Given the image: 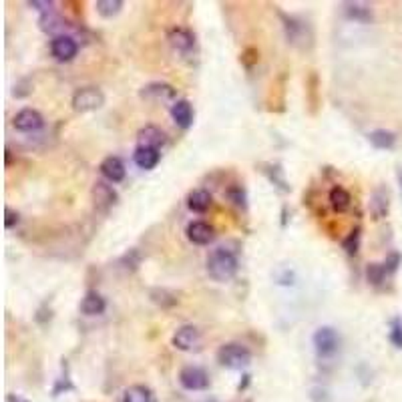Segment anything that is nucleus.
I'll use <instances>...</instances> for the list:
<instances>
[{"instance_id": "1", "label": "nucleus", "mask_w": 402, "mask_h": 402, "mask_svg": "<svg viewBox=\"0 0 402 402\" xmlns=\"http://www.w3.org/2000/svg\"><path fill=\"white\" fill-rule=\"evenodd\" d=\"M206 268L213 282H230L240 270V260L234 249L221 246L209 254Z\"/></svg>"}, {"instance_id": "2", "label": "nucleus", "mask_w": 402, "mask_h": 402, "mask_svg": "<svg viewBox=\"0 0 402 402\" xmlns=\"http://www.w3.org/2000/svg\"><path fill=\"white\" fill-rule=\"evenodd\" d=\"M280 18H282L285 39H288V42H290L292 47L302 49V51L312 49V45H314V32H312V26L308 25L304 18L284 13H280Z\"/></svg>"}, {"instance_id": "3", "label": "nucleus", "mask_w": 402, "mask_h": 402, "mask_svg": "<svg viewBox=\"0 0 402 402\" xmlns=\"http://www.w3.org/2000/svg\"><path fill=\"white\" fill-rule=\"evenodd\" d=\"M218 362L227 370H244L252 364V352L240 342H227L218 350Z\"/></svg>"}, {"instance_id": "4", "label": "nucleus", "mask_w": 402, "mask_h": 402, "mask_svg": "<svg viewBox=\"0 0 402 402\" xmlns=\"http://www.w3.org/2000/svg\"><path fill=\"white\" fill-rule=\"evenodd\" d=\"M312 344H314V350L318 354V358H330L340 348V334L332 326H320L312 334Z\"/></svg>"}, {"instance_id": "5", "label": "nucleus", "mask_w": 402, "mask_h": 402, "mask_svg": "<svg viewBox=\"0 0 402 402\" xmlns=\"http://www.w3.org/2000/svg\"><path fill=\"white\" fill-rule=\"evenodd\" d=\"M71 105L77 113H91L105 105V93L99 87H81L73 93Z\"/></svg>"}, {"instance_id": "6", "label": "nucleus", "mask_w": 402, "mask_h": 402, "mask_svg": "<svg viewBox=\"0 0 402 402\" xmlns=\"http://www.w3.org/2000/svg\"><path fill=\"white\" fill-rule=\"evenodd\" d=\"M179 384L185 390H191V392H199V390L209 389V374L201 368V366H183L179 370Z\"/></svg>"}, {"instance_id": "7", "label": "nucleus", "mask_w": 402, "mask_h": 402, "mask_svg": "<svg viewBox=\"0 0 402 402\" xmlns=\"http://www.w3.org/2000/svg\"><path fill=\"white\" fill-rule=\"evenodd\" d=\"M14 129L20 131V133H37L45 127V117L40 115L37 109L32 107H25L20 109L13 119Z\"/></svg>"}, {"instance_id": "8", "label": "nucleus", "mask_w": 402, "mask_h": 402, "mask_svg": "<svg viewBox=\"0 0 402 402\" xmlns=\"http://www.w3.org/2000/svg\"><path fill=\"white\" fill-rule=\"evenodd\" d=\"M49 49H51V54L57 61L69 63V61H73L78 54V42L73 37H69V35H57L51 40Z\"/></svg>"}, {"instance_id": "9", "label": "nucleus", "mask_w": 402, "mask_h": 402, "mask_svg": "<svg viewBox=\"0 0 402 402\" xmlns=\"http://www.w3.org/2000/svg\"><path fill=\"white\" fill-rule=\"evenodd\" d=\"M199 340H201L199 330H197L194 324H185L175 330V334L171 338V344H173V348H177V350L189 352L194 350L195 346L199 344Z\"/></svg>"}, {"instance_id": "10", "label": "nucleus", "mask_w": 402, "mask_h": 402, "mask_svg": "<svg viewBox=\"0 0 402 402\" xmlns=\"http://www.w3.org/2000/svg\"><path fill=\"white\" fill-rule=\"evenodd\" d=\"M187 240L195 246H209L215 240V230L208 221H191L187 225Z\"/></svg>"}, {"instance_id": "11", "label": "nucleus", "mask_w": 402, "mask_h": 402, "mask_svg": "<svg viewBox=\"0 0 402 402\" xmlns=\"http://www.w3.org/2000/svg\"><path fill=\"white\" fill-rule=\"evenodd\" d=\"M169 45L182 54H189L195 49V35L189 28H183V26H175L171 28L167 35Z\"/></svg>"}, {"instance_id": "12", "label": "nucleus", "mask_w": 402, "mask_h": 402, "mask_svg": "<svg viewBox=\"0 0 402 402\" xmlns=\"http://www.w3.org/2000/svg\"><path fill=\"white\" fill-rule=\"evenodd\" d=\"M93 201H95L97 209H101V211H109L113 206H117L119 195H117V191L109 185V183L97 182L95 185H93Z\"/></svg>"}, {"instance_id": "13", "label": "nucleus", "mask_w": 402, "mask_h": 402, "mask_svg": "<svg viewBox=\"0 0 402 402\" xmlns=\"http://www.w3.org/2000/svg\"><path fill=\"white\" fill-rule=\"evenodd\" d=\"M99 171H101V175H103L109 183H121L125 179V175H127L125 163H123V159L117 155L105 157L103 161H101V165H99Z\"/></svg>"}, {"instance_id": "14", "label": "nucleus", "mask_w": 402, "mask_h": 402, "mask_svg": "<svg viewBox=\"0 0 402 402\" xmlns=\"http://www.w3.org/2000/svg\"><path fill=\"white\" fill-rule=\"evenodd\" d=\"M143 99L149 101H177V89L169 83H149L141 89Z\"/></svg>"}, {"instance_id": "15", "label": "nucleus", "mask_w": 402, "mask_h": 402, "mask_svg": "<svg viewBox=\"0 0 402 402\" xmlns=\"http://www.w3.org/2000/svg\"><path fill=\"white\" fill-rule=\"evenodd\" d=\"M171 119L177 127L182 129H189L194 125L195 111L194 105L189 103L187 99H177L175 103L171 105Z\"/></svg>"}, {"instance_id": "16", "label": "nucleus", "mask_w": 402, "mask_h": 402, "mask_svg": "<svg viewBox=\"0 0 402 402\" xmlns=\"http://www.w3.org/2000/svg\"><path fill=\"white\" fill-rule=\"evenodd\" d=\"M342 11L346 14V18L354 20V23L370 25L374 20L372 6L368 2H342Z\"/></svg>"}, {"instance_id": "17", "label": "nucleus", "mask_w": 402, "mask_h": 402, "mask_svg": "<svg viewBox=\"0 0 402 402\" xmlns=\"http://www.w3.org/2000/svg\"><path fill=\"white\" fill-rule=\"evenodd\" d=\"M133 161L143 171H151L159 165L161 153H159V149H153V147H137L133 153Z\"/></svg>"}, {"instance_id": "18", "label": "nucleus", "mask_w": 402, "mask_h": 402, "mask_svg": "<svg viewBox=\"0 0 402 402\" xmlns=\"http://www.w3.org/2000/svg\"><path fill=\"white\" fill-rule=\"evenodd\" d=\"M105 310H107V300L97 290H89L81 300V312L85 316H101Z\"/></svg>"}, {"instance_id": "19", "label": "nucleus", "mask_w": 402, "mask_h": 402, "mask_svg": "<svg viewBox=\"0 0 402 402\" xmlns=\"http://www.w3.org/2000/svg\"><path fill=\"white\" fill-rule=\"evenodd\" d=\"M390 197L384 187H378L374 194L370 195V215L374 220H384L389 215Z\"/></svg>"}, {"instance_id": "20", "label": "nucleus", "mask_w": 402, "mask_h": 402, "mask_svg": "<svg viewBox=\"0 0 402 402\" xmlns=\"http://www.w3.org/2000/svg\"><path fill=\"white\" fill-rule=\"evenodd\" d=\"M137 141H139V147H153V149H159L163 143H165V133L155 127V125H145L143 129H139L137 133Z\"/></svg>"}, {"instance_id": "21", "label": "nucleus", "mask_w": 402, "mask_h": 402, "mask_svg": "<svg viewBox=\"0 0 402 402\" xmlns=\"http://www.w3.org/2000/svg\"><path fill=\"white\" fill-rule=\"evenodd\" d=\"M328 201H330V206L334 211L338 213H342V211H346V209H350L352 206V195L348 189H344V187H332L330 189V194H328Z\"/></svg>"}, {"instance_id": "22", "label": "nucleus", "mask_w": 402, "mask_h": 402, "mask_svg": "<svg viewBox=\"0 0 402 402\" xmlns=\"http://www.w3.org/2000/svg\"><path fill=\"white\" fill-rule=\"evenodd\" d=\"M187 208L194 213H206L211 208V194L208 189H194L187 195Z\"/></svg>"}, {"instance_id": "23", "label": "nucleus", "mask_w": 402, "mask_h": 402, "mask_svg": "<svg viewBox=\"0 0 402 402\" xmlns=\"http://www.w3.org/2000/svg\"><path fill=\"white\" fill-rule=\"evenodd\" d=\"M368 141L380 151H386V149H392L396 145V135L389 129H374L368 133Z\"/></svg>"}, {"instance_id": "24", "label": "nucleus", "mask_w": 402, "mask_h": 402, "mask_svg": "<svg viewBox=\"0 0 402 402\" xmlns=\"http://www.w3.org/2000/svg\"><path fill=\"white\" fill-rule=\"evenodd\" d=\"M123 402H157L153 390L143 384H133L123 392Z\"/></svg>"}, {"instance_id": "25", "label": "nucleus", "mask_w": 402, "mask_h": 402, "mask_svg": "<svg viewBox=\"0 0 402 402\" xmlns=\"http://www.w3.org/2000/svg\"><path fill=\"white\" fill-rule=\"evenodd\" d=\"M123 6H125L123 0H97V2H95L97 13L101 14L103 18H113V16H117V14L123 11Z\"/></svg>"}, {"instance_id": "26", "label": "nucleus", "mask_w": 402, "mask_h": 402, "mask_svg": "<svg viewBox=\"0 0 402 402\" xmlns=\"http://www.w3.org/2000/svg\"><path fill=\"white\" fill-rule=\"evenodd\" d=\"M151 300L155 302L157 306H161L163 310H167V308H171V306L177 304V296H175L173 292L165 290V288H155V290H151Z\"/></svg>"}, {"instance_id": "27", "label": "nucleus", "mask_w": 402, "mask_h": 402, "mask_svg": "<svg viewBox=\"0 0 402 402\" xmlns=\"http://www.w3.org/2000/svg\"><path fill=\"white\" fill-rule=\"evenodd\" d=\"M389 276L390 273L386 272L384 264H368V268H366V280L372 285H382Z\"/></svg>"}, {"instance_id": "28", "label": "nucleus", "mask_w": 402, "mask_h": 402, "mask_svg": "<svg viewBox=\"0 0 402 402\" xmlns=\"http://www.w3.org/2000/svg\"><path fill=\"white\" fill-rule=\"evenodd\" d=\"M268 169H264V173L268 175V179L280 189V191H290V185L285 182L284 177V169L280 167V165H266Z\"/></svg>"}, {"instance_id": "29", "label": "nucleus", "mask_w": 402, "mask_h": 402, "mask_svg": "<svg viewBox=\"0 0 402 402\" xmlns=\"http://www.w3.org/2000/svg\"><path fill=\"white\" fill-rule=\"evenodd\" d=\"M63 26H65V20L59 16V14H54V11L47 14H40V28L45 30V32H57V30H63Z\"/></svg>"}, {"instance_id": "30", "label": "nucleus", "mask_w": 402, "mask_h": 402, "mask_svg": "<svg viewBox=\"0 0 402 402\" xmlns=\"http://www.w3.org/2000/svg\"><path fill=\"white\" fill-rule=\"evenodd\" d=\"M119 266H121L125 272H129V273L135 272V270L141 266V254H139V249H135V247L129 249V252H127V254L119 260Z\"/></svg>"}, {"instance_id": "31", "label": "nucleus", "mask_w": 402, "mask_h": 402, "mask_svg": "<svg viewBox=\"0 0 402 402\" xmlns=\"http://www.w3.org/2000/svg\"><path fill=\"white\" fill-rule=\"evenodd\" d=\"M225 195H227V199H230L234 206H237V208H246L247 206L246 189H244L242 185H237V183L230 185V187H227V191H225Z\"/></svg>"}, {"instance_id": "32", "label": "nucleus", "mask_w": 402, "mask_h": 402, "mask_svg": "<svg viewBox=\"0 0 402 402\" xmlns=\"http://www.w3.org/2000/svg\"><path fill=\"white\" fill-rule=\"evenodd\" d=\"M389 340L392 342V346L394 348H398L402 350V318H392L389 324Z\"/></svg>"}, {"instance_id": "33", "label": "nucleus", "mask_w": 402, "mask_h": 402, "mask_svg": "<svg viewBox=\"0 0 402 402\" xmlns=\"http://www.w3.org/2000/svg\"><path fill=\"white\" fill-rule=\"evenodd\" d=\"M342 247H344V252H346L348 256H356V254H358V247H360V227L352 230L348 237L342 242Z\"/></svg>"}, {"instance_id": "34", "label": "nucleus", "mask_w": 402, "mask_h": 402, "mask_svg": "<svg viewBox=\"0 0 402 402\" xmlns=\"http://www.w3.org/2000/svg\"><path fill=\"white\" fill-rule=\"evenodd\" d=\"M401 261H402V258H401V254L398 252H390L389 256H386V260L382 261L384 264V268H386V272L392 276V273L396 272L398 270V266H401Z\"/></svg>"}, {"instance_id": "35", "label": "nucleus", "mask_w": 402, "mask_h": 402, "mask_svg": "<svg viewBox=\"0 0 402 402\" xmlns=\"http://www.w3.org/2000/svg\"><path fill=\"white\" fill-rule=\"evenodd\" d=\"M66 390H73V384H71V378H69V372H66L65 377H61L57 380V384H54V389H52V396H59V394H63Z\"/></svg>"}, {"instance_id": "36", "label": "nucleus", "mask_w": 402, "mask_h": 402, "mask_svg": "<svg viewBox=\"0 0 402 402\" xmlns=\"http://www.w3.org/2000/svg\"><path fill=\"white\" fill-rule=\"evenodd\" d=\"M18 221H20V215L16 211H13L11 208L4 209V227L6 230H13L14 225H18Z\"/></svg>"}, {"instance_id": "37", "label": "nucleus", "mask_w": 402, "mask_h": 402, "mask_svg": "<svg viewBox=\"0 0 402 402\" xmlns=\"http://www.w3.org/2000/svg\"><path fill=\"white\" fill-rule=\"evenodd\" d=\"M26 4H28V6H30V8H37V11H39L40 14L51 13V11H52V6H54V4H52V2H47V0H28V2H26Z\"/></svg>"}, {"instance_id": "38", "label": "nucleus", "mask_w": 402, "mask_h": 402, "mask_svg": "<svg viewBox=\"0 0 402 402\" xmlns=\"http://www.w3.org/2000/svg\"><path fill=\"white\" fill-rule=\"evenodd\" d=\"M8 402H28V401H25L23 396H14V394H8V398H6Z\"/></svg>"}, {"instance_id": "39", "label": "nucleus", "mask_w": 402, "mask_h": 402, "mask_svg": "<svg viewBox=\"0 0 402 402\" xmlns=\"http://www.w3.org/2000/svg\"><path fill=\"white\" fill-rule=\"evenodd\" d=\"M398 183H401V191H402V169H398Z\"/></svg>"}]
</instances>
